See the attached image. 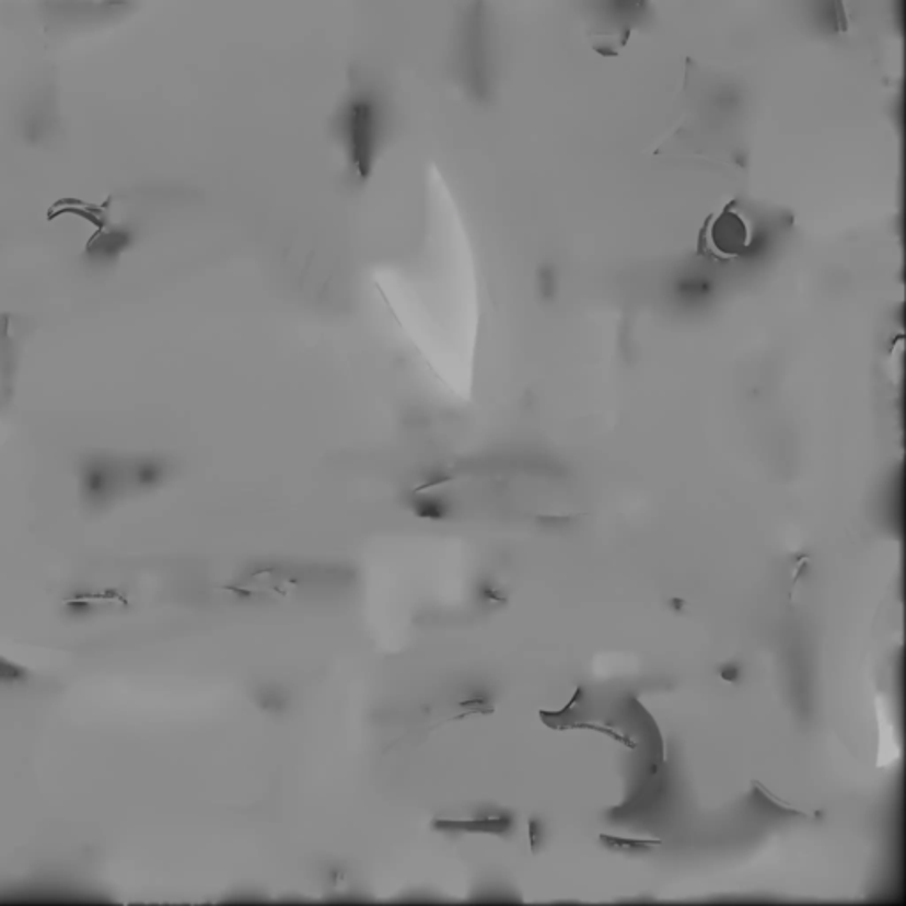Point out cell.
<instances>
[{
	"label": "cell",
	"mask_w": 906,
	"mask_h": 906,
	"mask_svg": "<svg viewBox=\"0 0 906 906\" xmlns=\"http://www.w3.org/2000/svg\"><path fill=\"white\" fill-rule=\"evenodd\" d=\"M719 675H721L722 680H727V682H731V684H733V682H736V678H739V667L724 666Z\"/></svg>",
	"instance_id": "obj_10"
},
{
	"label": "cell",
	"mask_w": 906,
	"mask_h": 906,
	"mask_svg": "<svg viewBox=\"0 0 906 906\" xmlns=\"http://www.w3.org/2000/svg\"><path fill=\"white\" fill-rule=\"evenodd\" d=\"M31 678H33V675H31V671L27 667L0 655V689L2 687H19V685L28 684Z\"/></svg>",
	"instance_id": "obj_7"
},
{
	"label": "cell",
	"mask_w": 906,
	"mask_h": 906,
	"mask_svg": "<svg viewBox=\"0 0 906 906\" xmlns=\"http://www.w3.org/2000/svg\"><path fill=\"white\" fill-rule=\"evenodd\" d=\"M455 74L467 96L478 105L492 100V25L486 0H472L461 14L455 43Z\"/></svg>",
	"instance_id": "obj_2"
},
{
	"label": "cell",
	"mask_w": 906,
	"mask_h": 906,
	"mask_svg": "<svg viewBox=\"0 0 906 906\" xmlns=\"http://www.w3.org/2000/svg\"><path fill=\"white\" fill-rule=\"evenodd\" d=\"M808 560H810L808 556H802V558H800L799 560V564H797L795 573H793V586H791L790 590L791 599H793V592H795L797 584H799L800 576H802V570L805 569V564H808Z\"/></svg>",
	"instance_id": "obj_9"
},
{
	"label": "cell",
	"mask_w": 906,
	"mask_h": 906,
	"mask_svg": "<svg viewBox=\"0 0 906 906\" xmlns=\"http://www.w3.org/2000/svg\"><path fill=\"white\" fill-rule=\"evenodd\" d=\"M753 788L754 791H756V795H758L759 799H764L765 802H767V804L773 805V808H776V810H781L785 811V813L790 814H799V816H811V814L808 813V811L799 810V808H793V805L787 804L785 800L777 799V797L774 795V793H770V791H768V788H765L764 785H762V782L759 781H753Z\"/></svg>",
	"instance_id": "obj_8"
},
{
	"label": "cell",
	"mask_w": 906,
	"mask_h": 906,
	"mask_svg": "<svg viewBox=\"0 0 906 906\" xmlns=\"http://www.w3.org/2000/svg\"><path fill=\"white\" fill-rule=\"evenodd\" d=\"M530 841H532V850L537 851V822L530 820Z\"/></svg>",
	"instance_id": "obj_11"
},
{
	"label": "cell",
	"mask_w": 906,
	"mask_h": 906,
	"mask_svg": "<svg viewBox=\"0 0 906 906\" xmlns=\"http://www.w3.org/2000/svg\"><path fill=\"white\" fill-rule=\"evenodd\" d=\"M581 694H583V689L578 687L576 693H573V698L570 699V704L567 705L564 710H560V712H547V710H541L538 716H541L542 722H544L547 728H550V730L556 731H599V733L609 736V739L615 740L618 744H624L625 747H629V750H636V742H634L630 736L622 735L620 731L613 730V728H611L609 724H606V722L593 721V719H588V717L579 716L578 710L573 708V705H576V701H579Z\"/></svg>",
	"instance_id": "obj_4"
},
{
	"label": "cell",
	"mask_w": 906,
	"mask_h": 906,
	"mask_svg": "<svg viewBox=\"0 0 906 906\" xmlns=\"http://www.w3.org/2000/svg\"><path fill=\"white\" fill-rule=\"evenodd\" d=\"M388 126L386 97L374 82L361 77L352 84L334 116V133L346 149L357 179L370 176Z\"/></svg>",
	"instance_id": "obj_1"
},
{
	"label": "cell",
	"mask_w": 906,
	"mask_h": 906,
	"mask_svg": "<svg viewBox=\"0 0 906 906\" xmlns=\"http://www.w3.org/2000/svg\"><path fill=\"white\" fill-rule=\"evenodd\" d=\"M435 828L440 830H466V833H490L504 834L512 827V820L503 814H496V816H481L477 820H467V822H457V820H438L434 823Z\"/></svg>",
	"instance_id": "obj_5"
},
{
	"label": "cell",
	"mask_w": 906,
	"mask_h": 906,
	"mask_svg": "<svg viewBox=\"0 0 906 906\" xmlns=\"http://www.w3.org/2000/svg\"><path fill=\"white\" fill-rule=\"evenodd\" d=\"M599 839L604 847L613 851H648L662 845V839H636V837L609 836V834H601Z\"/></svg>",
	"instance_id": "obj_6"
},
{
	"label": "cell",
	"mask_w": 906,
	"mask_h": 906,
	"mask_svg": "<svg viewBox=\"0 0 906 906\" xmlns=\"http://www.w3.org/2000/svg\"><path fill=\"white\" fill-rule=\"evenodd\" d=\"M671 604H673V606H675L676 611H682V607L685 606V602L680 601V599H673V601H671Z\"/></svg>",
	"instance_id": "obj_12"
},
{
	"label": "cell",
	"mask_w": 906,
	"mask_h": 906,
	"mask_svg": "<svg viewBox=\"0 0 906 906\" xmlns=\"http://www.w3.org/2000/svg\"><path fill=\"white\" fill-rule=\"evenodd\" d=\"M710 245L722 257H735L747 251L751 243L750 226L744 218L727 209L708 226Z\"/></svg>",
	"instance_id": "obj_3"
}]
</instances>
